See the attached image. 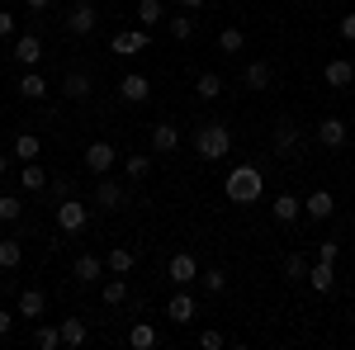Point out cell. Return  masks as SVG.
Returning a JSON list of instances; mask_svg holds the SVG:
<instances>
[{"label":"cell","mask_w":355,"mask_h":350,"mask_svg":"<svg viewBox=\"0 0 355 350\" xmlns=\"http://www.w3.org/2000/svg\"><path fill=\"white\" fill-rule=\"evenodd\" d=\"M194 152H199L204 161H223V157L232 152V128H227V123H204V128H194Z\"/></svg>","instance_id":"6da1fadb"},{"label":"cell","mask_w":355,"mask_h":350,"mask_svg":"<svg viewBox=\"0 0 355 350\" xmlns=\"http://www.w3.org/2000/svg\"><path fill=\"white\" fill-rule=\"evenodd\" d=\"M223 189H227V199H232V204H256V199H261V189H266V180H261V170H256V166H232Z\"/></svg>","instance_id":"7a4b0ae2"},{"label":"cell","mask_w":355,"mask_h":350,"mask_svg":"<svg viewBox=\"0 0 355 350\" xmlns=\"http://www.w3.org/2000/svg\"><path fill=\"white\" fill-rule=\"evenodd\" d=\"M85 222H90V204H81V199H62V204H57V227H62L67 237L85 232Z\"/></svg>","instance_id":"3957f363"},{"label":"cell","mask_w":355,"mask_h":350,"mask_svg":"<svg viewBox=\"0 0 355 350\" xmlns=\"http://www.w3.org/2000/svg\"><path fill=\"white\" fill-rule=\"evenodd\" d=\"M166 279H171V284H180V289H185V284H194V279H199V261H194L190 251L171 256V261H166Z\"/></svg>","instance_id":"277c9868"},{"label":"cell","mask_w":355,"mask_h":350,"mask_svg":"<svg viewBox=\"0 0 355 350\" xmlns=\"http://www.w3.org/2000/svg\"><path fill=\"white\" fill-rule=\"evenodd\" d=\"M95 209H105V213H119L123 204H128V189L119 185V180H100V189H95V199H90Z\"/></svg>","instance_id":"5b68a950"},{"label":"cell","mask_w":355,"mask_h":350,"mask_svg":"<svg viewBox=\"0 0 355 350\" xmlns=\"http://www.w3.org/2000/svg\"><path fill=\"white\" fill-rule=\"evenodd\" d=\"M95 24H100V10L95 5H71L67 10V33L85 38V33H95Z\"/></svg>","instance_id":"8992f818"},{"label":"cell","mask_w":355,"mask_h":350,"mask_svg":"<svg viewBox=\"0 0 355 350\" xmlns=\"http://www.w3.org/2000/svg\"><path fill=\"white\" fill-rule=\"evenodd\" d=\"M147 48V28H119L110 38V53H119V57H137Z\"/></svg>","instance_id":"52a82bcc"},{"label":"cell","mask_w":355,"mask_h":350,"mask_svg":"<svg viewBox=\"0 0 355 350\" xmlns=\"http://www.w3.org/2000/svg\"><path fill=\"white\" fill-rule=\"evenodd\" d=\"M114 161H119V152H114L110 142H90V147H85V166H90L95 175H110Z\"/></svg>","instance_id":"ba28073f"},{"label":"cell","mask_w":355,"mask_h":350,"mask_svg":"<svg viewBox=\"0 0 355 350\" xmlns=\"http://www.w3.org/2000/svg\"><path fill=\"white\" fill-rule=\"evenodd\" d=\"M308 284H313V294H331L336 289V265L331 261H313L308 265Z\"/></svg>","instance_id":"9c48e42d"},{"label":"cell","mask_w":355,"mask_h":350,"mask_svg":"<svg viewBox=\"0 0 355 350\" xmlns=\"http://www.w3.org/2000/svg\"><path fill=\"white\" fill-rule=\"evenodd\" d=\"M322 76H327L331 90H346V85H355V62H351V57H336V62H327Z\"/></svg>","instance_id":"30bf717a"},{"label":"cell","mask_w":355,"mask_h":350,"mask_svg":"<svg viewBox=\"0 0 355 350\" xmlns=\"http://www.w3.org/2000/svg\"><path fill=\"white\" fill-rule=\"evenodd\" d=\"M303 213L313 218V222H322V218H331V213H336V199H331L327 189H313V194L303 199Z\"/></svg>","instance_id":"8fae6325"},{"label":"cell","mask_w":355,"mask_h":350,"mask_svg":"<svg viewBox=\"0 0 355 350\" xmlns=\"http://www.w3.org/2000/svg\"><path fill=\"white\" fill-rule=\"evenodd\" d=\"M15 62H19V67H38V62H43V43H38L33 33H19V38H15Z\"/></svg>","instance_id":"7c38bea8"},{"label":"cell","mask_w":355,"mask_h":350,"mask_svg":"<svg viewBox=\"0 0 355 350\" xmlns=\"http://www.w3.org/2000/svg\"><path fill=\"white\" fill-rule=\"evenodd\" d=\"M119 95H123L128 105H142V100L152 95V81H147V76H137V71H128V76L119 81Z\"/></svg>","instance_id":"4fadbf2b"},{"label":"cell","mask_w":355,"mask_h":350,"mask_svg":"<svg viewBox=\"0 0 355 350\" xmlns=\"http://www.w3.org/2000/svg\"><path fill=\"white\" fill-rule=\"evenodd\" d=\"M194 313H199V308H194V298H190V294H175L171 303H166V317H171L175 326H190V322H194Z\"/></svg>","instance_id":"5bb4252c"},{"label":"cell","mask_w":355,"mask_h":350,"mask_svg":"<svg viewBox=\"0 0 355 350\" xmlns=\"http://www.w3.org/2000/svg\"><path fill=\"white\" fill-rule=\"evenodd\" d=\"M270 81H275V67H270V62H246V71H242L246 90H266Z\"/></svg>","instance_id":"9a60e30c"},{"label":"cell","mask_w":355,"mask_h":350,"mask_svg":"<svg viewBox=\"0 0 355 350\" xmlns=\"http://www.w3.org/2000/svg\"><path fill=\"white\" fill-rule=\"evenodd\" d=\"M175 147H180V128H175V123H157V128H152V152L171 157Z\"/></svg>","instance_id":"2e32d148"},{"label":"cell","mask_w":355,"mask_h":350,"mask_svg":"<svg viewBox=\"0 0 355 350\" xmlns=\"http://www.w3.org/2000/svg\"><path fill=\"white\" fill-rule=\"evenodd\" d=\"M294 147H299V128H294V119H279V123H275V152L289 157Z\"/></svg>","instance_id":"e0dca14e"},{"label":"cell","mask_w":355,"mask_h":350,"mask_svg":"<svg viewBox=\"0 0 355 350\" xmlns=\"http://www.w3.org/2000/svg\"><path fill=\"white\" fill-rule=\"evenodd\" d=\"M270 213H275V222H294V218L303 213V199L299 194H279V199L270 204Z\"/></svg>","instance_id":"ac0fdd59"},{"label":"cell","mask_w":355,"mask_h":350,"mask_svg":"<svg viewBox=\"0 0 355 350\" xmlns=\"http://www.w3.org/2000/svg\"><path fill=\"white\" fill-rule=\"evenodd\" d=\"M15 90H19L24 100H48V81H43V76H38L33 67H28L24 76H19V85H15Z\"/></svg>","instance_id":"d6986e66"},{"label":"cell","mask_w":355,"mask_h":350,"mask_svg":"<svg viewBox=\"0 0 355 350\" xmlns=\"http://www.w3.org/2000/svg\"><path fill=\"white\" fill-rule=\"evenodd\" d=\"M318 142L322 147H346V123L341 119H322L318 123Z\"/></svg>","instance_id":"ffe728a7"},{"label":"cell","mask_w":355,"mask_h":350,"mask_svg":"<svg viewBox=\"0 0 355 350\" xmlns=\"http://www.w3.org/2000/svg\"><path fill=\"white\" fill-rule=\"evenodd\" d=\"M48 313V294L43 289H24L19 294V317H43Z\"/></svg>","instance_id":"44dd1931"},{"label":"cell","mask_w":355,"mask_h":350,"mask_svg":"<svg viewBox=\"0 0 355 350\" xmlns=\"http://www.w3.org/2000/svg\"><path fill=\"white\" fill-rule=\"evenodd\" d=\"M105 270H110V265H105L100 256H76V265H71V274H76L81 284H90V279H100Z\"/></svg>","instance_id":"7402d4cb"},{"label":"cell","mask_w":355,"mask_h":350,"mask_svg":"<svg viewBox=\"0 0 355 350\" xmlns=\"http://www.w3.org/2000/svg\"><path fill=\"white\" fill-rule=\"evenodd\" d=\"M38 152H43V137L38 133H19L15 137V161H38Z\"/></svg>","instance_id":"603a6c76"},{"label":"cell","mask_w":355,"mask_h":350,"mask_svg":"<svg viewBox=\"0 0 355 350\" xmlns=\"http://www.w3.org/2000/svg\"><path fill=\"white\" fill-rule=\"evenodd\" d=\"M128 346H133V350H152V346H157V326H152V322H133V326H128Z\"/></svg>","instance_id":"cb8c5ba5"},{"label":"cell","mask_w":355,"mask_h":350,"mask_svg":"<svg viewBox=\"0 0 355 350\" xmlns=\"http://www.w3.org/2000/svg\"><path fill=\"white\" fill-rule=\"evenodd\" d=\"M105 265H110V274H128V270L137 265V256L128 251V246H114L110 256H105Z\"/></svg>","instance_id":"d4e9b609"},{"label":"cell","mask_w":355,"mask_h":350,"mask_svg":"<svg viewBox=\"0 0 355 350\" xmlns=\"http://www.w3.org/2000/svg\"><path fill=\"white\" fill-rule=\"evenodd\" d=\"M100 298H105L110 308H119V303H128V279H123V274H114V279H105V289H100Z\"/></svg>","instance_id":"484cf974"},{"label":"cell","mask_w":355,"mask_h":350,"mask_svg":"<svg viewBox=\"0 0 355 350\" xmlns=\"http://www.w3.org/2000/svg\"><path fill=\"white\" fill-rule=\"evenodd\" d=\"M19 185H24L28 194H33V189H48V170L33 166V161H24V166H19Z\"/></svg>","instance_id":"4316f807"},{"label":"cell","mask_w":355,"mask_h":350,"mask_svg":"<svg viewBox=\"0 0 355 350\" xmlns=\"http://www.w3.org/2000/svg\"><path fill=\"white\" fill-rule=\"evenodd\" d=\"M166 19V5L162 0H142V5H137V24L142 28H157Z\"/></svg>","instance_id":"83f0119b"},{"label":"cell","mask_w":355,"mask_h":350,"mask_svg":"<svg viewBox=\"0 0 355 350\" xmlns=\"http://www.w3.org/2000/svg\"><path fill=\"white\" fill-rule=\"evenodd\" d=\"M85 336H90V331H85V322L81 317H67V322H62V346H85Z\"/></svg>","instance_id":"f1b7e54d"},{"label":"cell","mask_w":355,"mask_h":350,"mask_svg":"<svg viewBox=\"0 0 355 350\" xmlns=\"http://www.w3.org/2000/svg\"><path fill=\"white\" fill-rule=\"evenodd\" d=\"M62 95H67V100H85V95H90V76H85V71H71V76L62 81Z\"/></svg>","instance_id":"f546056e"},{"label":"cell","mask_w":355,"mask_h":350,"mask_svg":"<svg viewBox=\"0 0 355 350\" xmlns=\"http://www.w3.org/2000/svg\"><path fill=\"white\" fill-rule=\"evenodd\" d=\"M194 90H199V100H218L223 95V76L218 71H204V76L194 81Z\"/></svg>","instance_id":"4dcf8cb0"},{"label":"cell","mask_w":355,"mask_h":350,"mask_svg":"<svg viewBox=\"0 0 355 350\" xmlns=\"http://www.w3.org/2000/svg\"><path fill=\"white\" fill-rule=\"evenodd\" d=\"M19 261H24V246L15 242V237H5V242H0V270H15Z\"/></svg>","instance_id":"1f68e13d"},{"label":"cell","mask_w":355,"mask_h":350,"mask_svg":"<svg viewBox=\"0 0 355 350\" xmlns=\"http://www.w3.org/2000/svg\"><path fill=\"white\" fill-rule=\"evenodd\" d=\"M33 346L38 350H57L62 346V326H38V331H33Z\"/></svg>","instance_id":"d6a6232c"},{"label":"cell","mask_w":355,"mask_h":350,"mask_svg":"<svg viewBox=\"0 0 355 350\" xmlns=\"http://www.w3.org/2000/svg\"><path fill=\"white\" fill-rule=\"evenodd\" d=\"M284 279H308V256H284Z\"/></svg>","instance_id":"836d02e7"},{"label":"cell","mask_w":355,"mask_h":350,"mask_svg":"<svg viewBox=\"0 0 355 350\" xmlns=\"http://www.w3.org/2000/svg\"><path fill=\"white\" fill-rule=\"evenodd\" d=\"M147 175H152V157L133 152V157H128V180H147Z\"/></svg>","instance_id":"e575fe53"},{"label":"cell","mask_w":355,"mask_h":350,"mask_svg":"<svg viewBox=\"0 0 355 350\" xmlns=\"http://www.w3.org/2000/svg\"><path fill=\"white\" fill-rule=\"evenodd\" d=\"M242 43H246L242 28H223V33H218V48H223V53H242Z\"/></svg>","instance_id":"d590c367"},{"label":"cell","mask_w":355,"mask_h":350,"mask_svg":"<svg viewBox=\"0 0 355 350\" xmlns=\"http://www.w3.org/2000/svg\"><path fill=\"white\" fill-rule=\"evenodd\" d=\"M171 38H175V43L194 38V19H190V15H175V19H171Z\"/></svg>","instance_id":"8d00e7d4"},{"label":"cell","mask_w":355,"mask_h":350,"mask_svg":"<svg viewBox=\"0 0 355 350\" xmlns=\"http://www.w3.org/2000/svg\"><path fill=\"white\" fill-rule=\"evenodd\" d=\"M19 213H24V204H19L15 194H0V222H15Z\"/></svg>","instance_id":"74e56055"},{"label":"cell","mask_w":355,"mask_h":350,"mask_svg":"<svg viewBox=\"0 0 355 350\" xmlns=\"http://www.w3.org/2000/svg\"><path fill=\"white\" fill-rule=\"evenodd\" d=\"M199 279H204V289H209V294H223V289H227V274H223V270H204Z\"/></svg>","instance_id":"f35d334b"},{"label":"cell","mask_w":355,"mask_h":350,"mask_svg":"<svg viewBox=\"0 0 355 350\" xmlns=\"http://www.w3.org/2000/svg\"><path fill=\"white\" fill-rule=\"evenodd\" d=\"M199 346L204 350H223V331H199Z\"/></svg>","instance_id":"ab89813d"},{"label":"cell","mask_w":355,"mask_h":350,"mask_svg":"<svg viewBox=\"0 0 355 350\" xmlns=\"http://www.w3.org/2000/svg\"><path fill=\"white\" fill-rule=\"evenodd\" d=\"M336 256H341V246H336V242H322V246H318V261H331V265H336Z\"/></svg>","instance_id":"60d3db41"},{"label":"cell","mask_w":355,"mask_h":350,"mask_svg":"<svg viewBox=\"0 0 355 350\" xmlns=\"http://www.w3.org/2000/svg\"><path fill=\"white\" fill-rule=\"evenodd\" d=\"M341 38L355 43V15H341Z\"/></svg>","instance_id":"b9f144b4"},{"label":"cell","mask_w":355,"mask_h":350,"mask_svg":"<svg viewBox=\"0 0 355 350\" xmlns=\"http://www.w3.org/2000/svg\"><path fill=\"white\" fill-rule=\"evenodd\" d=\"M10 33H15V15H10V10H0V38H10Z\"/></svg>","instance_id":"7bdbcfd3"},{"label":"cell","mask_w":355,"mask_h":350,"mask_svg":"<svg viewBox=\"0 0 355 350\" xmlns=\"http://www.w3.org/2000/svg\"><path fill=\"white\" fill-rule=\"evenodd\" d=\"M10 331H15V313H10V308H0V336H10Z\"/></svg>","instance_id":"ee69618b"},{"label":"cell","mask_w":355,"mask_h":350,"mask_svg":"<svg viewBox=\"0 0 355 350\" xmlns=\"http://www.w3.org/2000/svg\"><path fill=\"white\" fill-rule=\"evenodd\" d=\"M53 194H57V199H71V180H62V175H57V180H53Z\"/></svg>","instance_id":"f6af8a7d"},{"label":"cell","mask_w":355,"mask_h":350,"mask_svg":"<svg viewBox=\"0 0 355 350\" xmlns=\"http://www.w3.org/2000/svg\"><path fill=\"white\" fill-rule=\"evenodd\" d=\"M48 5H53V0H28V10H38V15H43Z\"/></svg>","instance_id":"bcb514c9"},{"label":"cell","mask_w":355,"mask_h":350,"mask_svg":"<svg viewBox=\"0 0 355 350\" xmlns=\"http://www.w3.org/2000/svg\"><path fill=\"white\" fill-rule=\"evenodd\" d=\"M5 170H10V157H5V152H0V180H5Z\"/></svg>","instance_id":"7dc6e473"},{"label":"cell","mask_w":355,"mask_h":350,"mask_svg":"<svg viewBox=\"0 0 355 350\" xmlns=\"http://www.w3.org/2000/svg\"><path fill=\"white\" fill-rule=\"evenodd\" d=\"M180 5H185V10H199V5H204V0H180Z\"/></svg>","instance_id":"c3c4849f"},{"label":"cell","mask_w":355,"mask_h":350,"mask_svg":"<svg viewBox=\"0 0 355 350\" xmlns=\"http://www.w3.org/2000/svg\"><path fill=\"white\" fill-rule=\"evenodd\" d=\"M0 298H5V279H0Z\"/></svg>","instance_id":"681fc988"}]
</instances>
